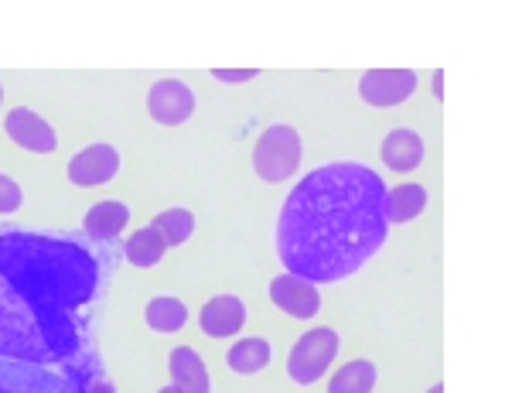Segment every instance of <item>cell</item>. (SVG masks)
Segmentation results:
<instances>
[{"mask_svg":"<svg viewBox=\"0 0 512 393\" xmlns=\"http://www.w3.org/2000/svg\"><path fill=\"white\" fill-rule=\"evenodd\" d=\"M0 393H82L69 370L0 359Z\"/></svg>","mask_w":512,"mask_h":393,"instance_id":"cell-5","label":"cell"},{"mask_svg":"<svg viewBox=\"0 0 512 393\" xmlns=\"http://www.w3.org/2000/svg\"><path fill=\"white\" fill-rule=\"evenodd\" d=\"M338 349H342V335L335 329H328V325L308 329L304 335H297V342L291 346V356H287V376H291L297 387H311V383L328 373V366L335 363Z\"/></svg>","mask_w":512,"mask_h":393,"instance_id":"cell-4","label":"cell"},{"mask_svg":"<svg viewBox=\"0 0 512 393\" xmlns=\"http://www.w3.org/2000/svg\"><path fill=\"white\" fill-rule=\"evenodd\" d=\"M164 250H168V243H164L151 226H140V229H134V233L127 236V240H123V257H127L130 264L140 267V270L158 267Z\"/></svg>","mask_w":512,"mask_h":393,"instance_id":"cell-18","label":"cell"},{"mask_svg":"<svg viewBox=\"0 0 512 393\" xmlns=\"http://www.w3.org/2000/svg\"><path fill=\"white\" fill-rule=\"evenodd\" d=\"M120 165H123V158L113 144H89V147H82V151L72 154L69 182L82 185V188L106 185L110 178H117Z\"/></svg>","mask_w":512,"mask_h":393,"instance_id":"cell-9","label":"cell"},{"mask_svg":"<svg viewBox=\"0 0 512 393\" xmlns=\"http://www.w3.org/2000/svg\"><path fill=\"white\" fill-rule=\"evenodd\" d=\"M379 158L393 171H414L424 161V137L414 127H396L379 144Z\"/></svg>","mask_w":512,"mask_h":393,"instance_id":"cell-13","label":"cell"},{"mask_svg":"<svg viewBox=\"0 0 512 393\" xmlns=\"http://www.w3.org/2000/svg\"><path fill=\"white\" fill-rule=\"evenodd\" d=\"M386 182L359 161H332L301 178L277 216V257L287 274L335 284L383 250Z\"/></svg>","mask_w":512,"mask_h":393,"instance_id":"cell-2","label":"cell"},{"mask_svg":"<svg viewBox=\"0 0 512 393\" xmlns=\"http://www.w3.org/2000/svg\"><path fill=\"white\" fill-rule=\"evenodd\" d=\"M434 96L437 100L444 96V72H434Z\"/></svg>","mask_w":512,"mask_h":393,"instance_id":"cell-23","label":"cell"},{"mask_svg":"<svg viewBox=\"0 0 512 393\" xmlns=\"http://www.w3.org/2000/svg\"><path fill=\"white\" fill-rule=\"evenodd\" d=\"M212 76L219 79V83H250L253 76H260L256 69H212Z\"/></svg>","mask_w":512,"mask_h":393,"instance_id":"cell-22","label":"cell"},{"mask_svg":"<svg viewBox=\"0 0 512 393\" xmlns=\"http://www.w3.org/2000/svg\"><path fill=\"white\" fill-rule=\"evenodd\" d=\"M427 393H444V387H441V383H434V387L427 390Z\"/></svg>","mask_w":512,"mask_h":393,"instance_id":"cell-24","label":"cell"},{"mask_svg":"<svg viewBox=\"0 0 512 393\" xmlns=\"http://www.w3.org/2000/svg\"><path fill=\"white\" fill-rule=\"evenodd\" d=\"M0 103H4V86H0Z\"/></svg>","mask_w":512,"mask_h":393,"instance_id":"cell-26","label":"cell"},{"mask_svg":"<svg viewBox=\"0 0 512 393\" xmlns=\"http://www.w3.org/2000/svg\"><path fill=\"white\" fill-rule=\"evenodd\" d=\"M376 363L373 359H349L328 376V393H373L376 387Z\"/></svg>","mask_w":512,"mask_h":393,"instance_id":"cell-17","label":"cell"},{"mask_svg":"<svg viewBox=\"0 0 512 393\" xmlns=\"http://www.w3.org/2000/svg\"><path fill=\"white\" fill-rule=\"evenodd\" d=\"M427 209V188L417 182H403L386 188V223H410Z\"/></svg>","mask_w":512,"mask_h":393,"instance_id":"cell-15","label":"cell"},{"mask_svg":"<svg viewBox=\"0 0 512 393\" xmlns=\"http://www.w3.org/2000/svg\"><path fill=\"white\" fill-rule=\"evenodd\" d=\"M154 233L161 236L168 247H181L185 240H192V233H195V216H192V209H164L154 216V223H151Z\"/></svg>","mask_w":512,"mask_h":393,"instance_id":"cell-20","label":"cell"},{"mask_svg":"<svg viewBox=\"0 0 512 393\" xmlns=\"http://www.w3.org/2000/svg\"><path fill=\"white\" fill-rule=\"evenodd\" d=\"M4 130L14 144L24 147V151L52 154L55 147H59V134H55V127L48 124L38 110H31V106H14V110H7Z\"/></svg>","mask_w":512,"mask_h":393,"instance_id":"cell-8","label":"cell"},{"mask_svg":"<svg viewBox=\"0 0 512 393\" xmlns=\"http://www.w3.org/2000/svg\"><path fill=\"white\" fill-rule=\"evenodd\" d=\"M127 223H130V206L120 199H99L96 206H89L86 216H82L86 240L99 243V247H110L123 229H127Z\"/></svg>","mask_w":512,"mask_h":393,"instance_id":"cell-12","label":"cell"},{"mask_svg":"<svg viewBox=\"0 0 512 393\" xmlns=\"http://www.w3.org/2000/svg\"><path fill=\"white\" fill-rule=\"evenodd\" d=\"M270 356H274V349H270L267 339H260V335H246V339H239L236 346L226 352V366L233 373L253 376L260 370H267Z\"/></svg>","mask_w":512,"mask_h":393,"instance_id":"cell-16","label":"cell"},{"mask_svg":"<svg viewBox=\"0 0 512 393\" xmlns=\"http://www.w3.org/2000/svg\"><path fill=\"white\" fill-rule=\"evenodd\" d=\"M246 325V305L239 294H216L209 298L198 311V329H202L209 339H226V335H236Z\"/></svg>","mask_w":512,"mask_h":393,"instance_id":"cell-11","label":"cell"},{"mask_svg":"<svg viewBox=\"0 0 512 393\" xmlns=\"http://www.w3.org/2000/svg\"><path fill=\"white\" fill-rule=\"evenodd\" d=\"M147 113L161 127H178L195 113V93L181 79H158L147 93Z\"/></svg>","mask_w":512,"mask_h":393,"instance_id":"cell-7","label":"cell"},{"mask_svg":"<svg viewBox=\"0 0 512 393\" xmlns=\"http://www.w3.org/2000/svg\"><path fill=\"white\" fill-rule=\"evenodd\" d=\"M417 72L414 69H369L359 79V96L369 106H400L414 96Z\"/></svg>","mask_w":512,"mask_h":393,"instance_id":"cell-6","label":"cell"},{"mask_svg":"<svg viewBox=\"0 0 512 393\" xmlns=\"http://www.w3.org/2000/svg\"><path fill=\"white\" fill-rule=\"evenodd\" d=\"M270 301L280 311H287L291 318H315L321 308V294L315 284L304 281V277L287 274V270L270 281Z\"/></svg>","mask_w":512,"mask_h":393,"instance_id":"cell-10","label":"cell"},{"mask_svg":"<svg viewBox=\"0 0 512 393\" xmlns=\"http://www.w3.org/2000/svg\"><path fill=\"white\" fill-rule=\"evenodd\" d=\"M168 370H171V387L178 393H209V366L202 363V356L192 346H178L168 356Z\"/></svg>","mask_w":512,"mask_h":393,"instance_id":"cell-14","label":"cell"},{"mask_svg":"<svg viewBox=\"0 0 512 393\" xmlns=\"http://www.w3.org/2000/svg\"><path fill=\"white\" fill-rule=\"evenodd\" d=\"M304 144L291 124H270L253 144V171L270 185H280L301 168Z\"/></svg>","mask_w":512,"mask_h":393,"instance_id":"cell-3","label":"cell"},{"mask_svg":"<svg viewBox=\"0 0 512 393\" xmlns=\"http://www.w3.org/2000/svg\"><path fill=\"white\" fill-rule=\"evenodd\" d=\"M110 260L76 233L0 229V359L65 366L89 356V311Z\"/></svg>","mask_w":512,"mask_h":393,"instance_id":"cell-1","label":"cell"},{"mask_svg":"<svg viewBox=\"0 0 512 393\" xmlns=\"http://www.w3.org/2000/svg\"><path fill=\"white\" fill-rule=\"evenodd\" d=\"M21 202H24L21 185L14 182L11 175H4V171H0V216H11V212H18Z\"/></svg>","mask_w":512,"mask_h":393,"instance_id":"cell-21","label":"cell"},{"mask_svg":"<svg viewBox=\"0 0 512 393\" xmlns=\"http://www.w3.org/2000/svg\"><path fill=\"white\" fill-rule=\"evenodd\" d=\"M144 318H147V325H151L154 332L171 335V332H181V329H185L188 308H185V301L175 298V294H158V298L147 301Z\"/></svg>","mask_w":512,"mask_h":393,"instance_id":"cell-19","label":"cell"},{"mask_svg":"<svg viewBox=\"0 0 512 393\" xmlns=\"http://www.w3.org/2000/svg\"><path fill=\"white\" fill-rule=\"evenodd\" d=\"M158 393H178V390H175V387H171V383H168V387H161Z\"/></svg>","mask_w":512,"mask_h":393,"instance_id":"cell-25","label":"cell"}]
</instances>
